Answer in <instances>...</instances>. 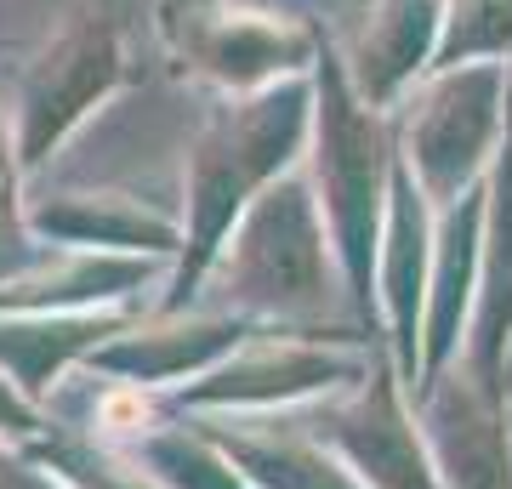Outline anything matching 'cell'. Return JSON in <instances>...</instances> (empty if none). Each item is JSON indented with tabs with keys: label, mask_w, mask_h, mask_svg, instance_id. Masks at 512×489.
Segmentation results:
<instances>
[{
	"label": "cell",
	"mask_w": 512,
	"mask_h": 489,
	"mask_svg": "<svg viewBox=\"0 0 512 489\" xmlns=\"http://www.w3.org/2000/svg\"><path fill=\"white\" fill-rule=\"evenodd\" d=\"M0 489H40V484H35V478H29L23 467H12V461H0Z\"/></svg>",
	"instance_id": "11"
},
{
	"label": "cell",
	"mask_w": 512,
	"mask_h": 489,
	"mask_svg": "<svg viewBox=\"0 0 512 489\" xmlns=\"http://www.w3.org/2000/svg\"><path fill=\"white\" fill-rule=\"evenodd\" d=\"M348 450H353V461L365 472H376L387 489H433V478H427V467H421V455H416V438L404 433L399 410L387 399H376L370 416L348 427Z\"/></svg>",
	"instance_id": "7"
},
{
	"label": "cell",
	"mask_w": 512,
	"mask_h": 489,
	"mask_svg": "<svg viewBox=\"0 0 512 489\" xmlns=\"http://www.w3.org/2000/svg\"><path fill=\"white\" fill-rule=\"evenodd\" d=\"M12 251V154L0 137V256Z\"/></svg>",
	"instance_id": "10"
},
{
	"label": "cell",
	"mask_w": 512,
	"mask_h": 489,
	"mask_svg": "<svg viewBox=\"0 0 512 489\" xmlns=\"http://www.w3.org/2000/svg\"><path fill=\"white\" fill-rule=\"evenodd\" d=\"M302 131V97L285 91V103H256L222 131H211L194 160V251H211L217 234L245 205V188L285 165V148H296Z\"/></svg>",
	"instance_id": "1"
},
{
	"label": "cell",
	"mask_w": 512,
	"mask_h": 489,
	"mask_svg": "<svg viewBox=\"0 0 512 489\" xmlns=\"http://www.w3.org/2000/svg\"><path fill=\"white\" fill-rule=\"evenodd\" d=\"M325 171H330V200H336V228L348 239L353 273L365 279L370 268V239H376V131L365 114L336 91L325 114Z\"/></svg>",
	"instance_id": "5"
},
{
	"label": "cell",
	"mask_w": 512,
	"mask_h": 489,
	"mask_svg": "<svg viewBox=\"0 0 512 489\" xmlns=\"http://www.w3.org/2000/svg\"><path fill=\"white\" fill-rule=\"evenodd\" d=\"M114 35L109 23H80L52 46V57L40 63V74L29 80V103H23V160H40L63 131L92 109V97L114 80Z\"/></svg>",
	"instance_id": "3"
},
{
	"label": "cell",
	"mask_w": 512,
	"mask_h": 489,
	"mask_svg": "<svg viewBox=\"0 0 512 489\" xmlns=\"http://www.w3.org/2000/svg\"><path fill=\"white\" fill-rule=\"evenodd\" d=\"M256 467L274 489H353L342 472H330L319 455H302V450H262Z\"/></svg>",
	"instance_id": "9"
},
{
	"label": "cell",
	"mask_w": 512,
	"mask_h": 489,
	"mask_svg": "<svg viewBox=\"0 0 512 489\" xmlns=\"http://www.w3.org/2000/svg\"><path fill=\"white\" fill-rule=\"evenodd\" d=\"M336 376V359H319V353H262V359H245L228 376V399H268V393H296V387H313V381Z\"/></svg>",
	"instance_id": "8"
},
{
	"label": "cell",
	"mask_w": 512,
	"mask_h": 489,
	"mask_svg": "<svg viewBox=\"0 0 512 489\" xmlns=\"http://www.w3.org/2000/svg\"><path fill=\"white\" fill-rule=\"evenodd\" d=\"M302 57V40L285 35L262 12H217L194 23V63L222 80H256L268 69H285Z\"/></svg>",
	"instance_id": "6"
},
{
	"label": "cell",
	"mask_w": 512,
	"mask_h": 489,
	"mask_svg": "<svg viewBox=\"0 0 512 489\" xmlns=\"http://www.w3.org/2000/svg\"><path fill=\"white\" fill-rule=\"evenodd\" d=\"M239 285H245V296L274 302V308L319 302V228H313V211L296 188L262 200V211L245 222Z\"/></svg>",
	"instance_id": "2"
},
{
	"label": "cell",
	"mask_w": 512,
	"mask_h": 489,
	"mask_svg": "<svg viewBox=\"0 0 512 489\" xmlns=\"http://www.w3.org/2000/svg\"><path fill=\"white\" fill-rule=\"evenodd\" d=\"M495 97H501V69H461L450 86L427 103L416 131V165L433 194H450L467 171L478 165L484 143L495 131Z\"/></svg>",
	"instance_id": "4"
}]
</instances>
